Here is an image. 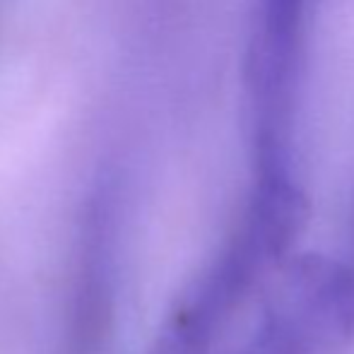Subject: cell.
<instances>
[{"label":"cell","instance_id":"1","mask_svg":"<svg viewBox=\"0 0 354 354\" xmlns=\"http://www.w3.org/2000/svg\"><path fill=\"white\" fill-rule=\"evenodd\" d=\"M308 0H258L246 56L256 174L292 171V118Z\"/></svg>","mask_w":354,"mask_h":354},{"label":"cell","instance_id":"2","mask_svg":"<svg viewBox=\"0 0 354 354\" xmlns=\"http://www.w3.org/2000/svg\"><path fill=\"white\" fill-rule=\"evenodd\" d=\"M113 201L99 188L80 219L66 313L68 354H104L113 326Z\"/></svg>","mask_w":354,"mask_h":354},{"label":"cell","instance_id":"3","mask_svg":"<svg viewBox=\"0 0 354 354\" xmlns=\"http://www.w3.org/2000/svg\"><path fill=\"white\" fill-rule=\"evenodd\" d=\"M308 217V203L292 174H256L241 234L266 258L292 248Z\"/></svg>","mask_w":354,"mask_h":354},{"label":"cell","instance_id":"4","mask_svg":"<svg viewBox=\"0 0 354 354\" xmlns=\"http://www.w3.org/2000/svg\"><path fill=\"white\" fill-rule=\"evenodd\" d=\"M289 284L318 323L354 335V268L308 253L289 266Z\"/></svg>","mask_w":354,"mask_h":354},{"label":"cell","instance_id":"5","mask_svg":"<svg viewBox=\"0 0 354 354\" xmlns=\"http://www.w3.org/2000/svg\"><path fill=\"white\" fill-rule=\"evenodd\" d=\"M239 354H301V340L292 323L277 316L268 321Z\"/></svg>","mask_w":354,"mask_h":354}]
</instances>
